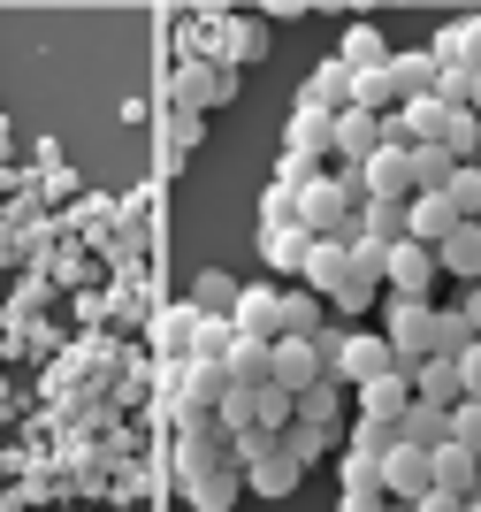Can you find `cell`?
Masks as SVG:
<instances>
[{"instance_id":"6da1fadb","label":"cell","mask_w":481,"mask_h":512,"mask_svg":"<svg viewBox=\"0 0 481 512\" xmlns=\"http://www.w3.org/2000/svg\"><path fill=\"white\" fill-rule=\"evenodd\" d=\"M298 276H306V291L321 306L367 314L382 299V245H367V237H314L306 260H298Z\"/></svg>"},{"instance_id":"7a4b0ae2","label":"cell","mask_w":481,"mask_h":512,"mask_svg":"<svg viewBox=\"0 0 481 512\" xmlns=\"http://www.w3.org/2000/svg\"><path fill=\"white\" fill-rule=\"evenodd\" d=\"M176 490L191 497V512H230L237 505V459L222 421H184L176 436Z\"/></svg>"},{"instance_id":"3957f363","label":"cell","mask_w":481,"mask_h":512,"mask_svg":"<svg viewBox=\"0 0 481 512\" xmlns=\"http://www.w3.org/2000/svg\"><path fill=\"white\" fill-rule=\"evenodd\" d=\"M359 169H344V176H306L298 184V230H306V245L314 237H352V222H359Z\"/></svg>"},{"instance_id":"277c9868","label":"cell","mask_w":481,"mask_h":512,"mask_svg":"<svg viewBox=\"0 0 481 512\" xmlns=\"http://www.w3.org/2000/svg\"><path fill=\"white\" fill-rule=\"evenodd\" d=\"M268 383L283 390V398H306L314 383H336V337L321 329V337H283V344H268Z\"/></svg>"},{"instance_id":"5b68a950","label":"cell","mask_w":481,"mask_h":512,"mask_svg":"<svg viewBox=\"0 0 481 512\" xmlns=\"http://www.w3.org/2000/svg\"><path fill=\"white\" fill-rule=\"evenodd\" d=\"M375 337L390 344V360H398V375H413L420 360H436V306L390 299V314H382V329H375Z\"/></svg>"},{"instance_id":"8992f818","label":"cell","mask_w":481,"mask_h":512,"mask_svg":"<svg viewBox=\"0 0 481 512\" xmlns=\"http://www.w3.org/2000/svg\"><path fill=\"white\" fill-rule=\"evenodd\" d=\"M382 299H413V306H436V253L428 245H390L382 253Z\"/></svg>"},{"instance_id":"52a82bcc","label":"cell","mask_w":481,"mask_h":512,"mask_svg":"<svg viewBox=\"0 0 481 512\" xmlns=\"http://www.w3.org/2000/svg\"><path fill=\"white\" fill-rule=\"evenodd\" d=\"M375 490H382V497H398V505L428 497V490H436V451L390 444V451H382V467H375Z\"/></svg>"},{"instance_id":"ba28073f","label":"cell","mask_w":481,"mask_h":512,"mask_svg":"<svg viewBox=\"0 0 481 512\" xmlns=\"http://www.w3.org/2000/svg\"><path fill=\"white\" fill-rule=\"evenodd\" d=\"M359 192L367 199H420V161L413 146H382L367 169H359Z\"/></svg>"},{"instance_id":"9c48e42d","label":"cell","mask_w":481,"mask_h":512,"mask_svg":"<svg viewBox=\"0 0 481 512\" xmlns=\"http://www.w3.org/2000/svg\"><path fill=\"white\" fill-rule=\"evenodd\" d=\"M329 153H336V115H321V107H291V130H283V161L314 169V161H329Z\"/></svg>"},{"instance_id":"30bf717a","label":"cell","mask_w":481,"mask_h":512,"mask_svg":"<svg viewBox=\"0 0 481 512\" xmlns=\"http://www.w3.org/2000/svg\"><path fill=\"white\" fill-rule=\"evenodd\" d=\"M230 321H237V337H245V344H283V291H268V283L237 291Z\"/></svg>"},{"instance_id":"8fae6325","label":"cell","mask_w":481,"mask_h":512,"mask_svg":"<svg viewBox=\"0 0 481 512\" xmlns=\"http://www.w3.org/2000/svg\"><path fill=\"white\" fill-rule=\"evenodd\" d=\"M382 375H398V360H390V344H382L375 329L336 337V383H382Z\"/></svg>"},{"instance_id":"7c38bea8","label":"cell","mask_w":481,"mask_h":512,"mask_svg":"<svg viewBox=\"0 0 481 512\" xmlns=\"http://www.w3.org/2000/svg\"><path fill=\"white\" fill-rule=\"evenodd\" d=\"M382 146H390V138H382V115H367V107H344V115H336V161H344V169H367Z\"/></svg>"},{"instance_id":"4fadbf2b","label":"cell","mask_w":481,"mask_h":512,"mask_svg":"<svg viewBox=\"0 0 481 512\" xmlns=\"http://www.w3.org/2000/svg\"><path fill=\"white\" fill-rule=\"evenodd\" d=\"M451 230H459V207H451L443 192H420L413 207H405V237H413V245H428V253H436Z\"/></svg>"},{"instance_id":"5bb4252c","label":"cell","mask_w":481,"mask_h":512,"mask_svg":"<svg viewBox=\"0 0 481 512\" xmlns=\"http://www.w3.org/2000/svg\"><path fill=\"white\" fill-rule=\"evenodd\" d=\"M428 62H436V69H481V16L443 23L436 46H428Z\"/></svg>"},{"instance_id":"9a60e30c","label":"cell","mask_w":481,"mask_h":512,"mask_svg":"<svg viewBox=\"0 0 481 512\" xmlns=\"http://www.w3.org/2000/svg\"><path fill=\"white\" fill-rule=\"evenodd\" d=\"M405 383H413V398L420 406H466V383H459V360H420L413 375H405Z\"/></svg>"},{"instance_id":"2e32d148","label":"cell","mask_w":481,"mask_h":512,"mask_svg":"<svg viewBox=\"0 0 481 512\" xmlns=\"http://www.w3.org/2000/svg\"><path fill=\"white\" fill-rule=\"evenodd\" d=\"M146 337H153V352L176 367V360H191V344H199V314H191V306H161Z\"/></svg>"},{"instance_id":"e0dca14e","label":"cell","mask_w":481,"mask_h":512,"mask_svg":"<svg viewBox=\"0 0 481 512\" xmlns=\"http://www.w3.org/2000/svg\"><path fill=\"white\" fill-rule=\"evenodd\" d=\"M436 276H459V283L481 276V222H459V230L436 245Z\"/></svg>"},{"instance_id":"ac0fdd59","label":"cell","mask_w":481,"mask_h":512,"mask_svg":"<svg viewBox=\"0 0 481 512\" xmlns=\"http://www.w3.org/2000/svg\"><path fill=\"white\" fill-rule=\"evenodd\" d=\"M436 490L443 497H481V459L459 444H436Z\"/></svg>"},{"instance_id":"d6986e66","label":"cell","mask_w":481,"mask_h":512,"mask_svg":"<svg viewBox=\"0 0 481 512\" xmlns=\"http://www.w3.org/2000/svg\"><path fill=\"white\" fill-rule=\"evenodd\" d=\"M413 406V383L405 375H382V383H359V421H390L398 428V413Z\"/></svg>"},{"instance_id":"ffe728a7","label":"cell","mask_w":481,"mask_h":512,"mask_svg":"<svg viewBox=\"0 0 481 512\" xmlns=\"http://www.w3.org/2000/svg\"><path fill=\"white\" fill-rule=\"evenodd\" d=\"M398 444H420V451L451 444V413H443V406H420V398H413V406L398 413Z\"/></svg>"},{"instance_id":"44dd1931","label":"cell","mask_w":481,"mask_h":512,"mask_svg":"<svg viewBox=\"0 0 481 512\" xmlns=\"http://www.w3.org/2000/svg\"><path fill=\"white\" fill-rule=\"evenodd\" d=\"M298 107L344 115V107H352V69H344V62H321V69H314V85H306V100H298Z\"/></svg>"},{"instance_id":"7402d4cb","label":"cell","mask_w":481,"mask_h":512,"mask_svg":"<svg viewBox=\"0 0 481 512\" xmlns=\"http://www.w3.org/2000/svg\"><path fill=\"white\" fill-rule=\"evenodd\" d=\"M214 100H230V77H222V69H207V62L176 69V107H214Z\"/></svg>"},{"instance_id":"603a6c76","label":"cell","mask_w":481,"mask_h":512,"mask_svg":"<svg viewBox=\"0 0 481 512\" xmlns=\"http://www.w3.org/2000/svg\"><path fill=\"white\" fill-rule=\"evenodd\" d=\"M336 62L352 69V77H367V69L390 62V46H382V31H367V23H359V31H344V54H336Z\"/></svg>"},{"instance_id":"cb8c5ba5","label":"cell","mask_w":481,"mask_h":512,"mask_svg":"<svg viewBox=\"0 0 481 512\" xmlns=\"http://www.w3.org/2000/svg\"><path fill=\"white\" fill-rule=\"evenodd\" d=\"M260 230H298V184L275 176L268 192H260ZM298 237H306V230H298Z\"/></svg>"},{"instance_id":"d4e9b609","label":"cell","mask_w":481,"mask_h":512,"mask_svg":"<svg viewBox=\"0 0 481 512\" xmlns=\"http://www.w3.org/2000/svg\"><path fill=\"white\" fill-rule=\"evenodd\" d=\"M291 421L321 428V436H336V383H314L306 398H291Z\"/></svg>"},{"instance_id":"484cf974","label":"cell","mask_w":481,"mask_h":512,"mask_svg":"<svg viewBox=\"0 0 481 512\" xmlns=\"http://www.w3.org/2000/svg\"><path fill=\"white\" fill-rule=\"evenodd\" d=\"M283 337H321V299L314 291H283Z\"/></svg>"},{"instance_id":"4316f807","label":"cell","mask_w":481,"mask_h":512,"mask_svg":"<svg viewBox=\"0 0 481 512\" xmlns=\"http://www.w3.org/2000/svg\"><path fill=\"white\" fill-rule=\"evenodd\" d=\"M466 344H474V321L459 306H436V360H459Z\"/></svg>"},{"instance_id":"83f0119b","label":"cell","mask_w":481,"mask_h":512,"mask_svg":"<svg viewBox=\"0 0 481 512\" xmlns=\"http://www.w3.org/2000/svg\"><path fill=\"white\" fill-rule=\"evenodd\" d=\"M184 306H191V314H230V306H237V283L230 276H199Z\"/></svg>"},{"instance_id":"f1b7e54d","label":"cell","mask_w":481,"mask_h":512,"mask_svg":"<svg viewBox=\"0 0 481 512\" xmlns=\"http://www.w3.org/2000/svg\"><path fill=\"white\" fill-rule=\"evenodd\" d=\"M390 444H398V428H390V421H352V459H375V467H382V451H390Z\"/></svg>"},{"instance_id":"f546056e","label":"cell","mask_w":481,"mask_h":512,"mask_svg":"<svg viewBox=\"0 0 481 512\" xmlns=\"http://www.w3.org/2000/svg\"><path fill=\"white\" fill-rule=\"evenodd\" d=\"M222 375L230 383H268V344H237L230 360H222Z\"/></svg>"},{"instance_id":"4dcf8cb0","label":"cell","mask_w":481,"mask_h":512,"mask_svg":"<svg viewBox=\"0 0 481 512\" xmlns=\"http://www.w3.org/2000/svg\"><path fill=\"white\" fill-rule=\"evenodd\" d=\"M260 253H268V268H298V260H306V237L298 230H260Z\"/></svg>"},{"instance_id":"1f68e13d","label":"cell","mask_w":481,"mask_h":512,"mask_svg":"<svg viewBox=\"0 0 481 512\" xmlns=\"http://www.w3.org/2000/svg\"><path fill=\"white\" fill-rule=\"evenodd\" d=\"M451 444L481 459V406H474V398H466V406H451Z\"/></svg>"},{"instance_id":"d6a6232c","label":"cell","mask_w":481,"mask_h":512,"mask_svg":"<svg viewBox=\"0 0 481 512\" xmlns=\"http://www.w3.org/2000/svg\"><path fill=\"white\" fill-rule=\"evenodd\" d=\"M459 383H466V398L481 406V337H474V344L459 352Z\"/></svg>"},{"instance_id":"836d02e7","label":"cell","mask_w":481,"mask_h":512,"mask_svg":"<svg viewBox=\"0 0 481 512\" xmlns=\"http://www.w3.org/2000/svg\"><path fill=\"white\" fill-rule=\"evenodd\" d=\"M344 490H375V459H352V451H344Z\"/></svg>"},{"instance_id":"e575fe53","label":"cell","mask_w":481,"mask_h":512,"mask_svg":"<svg viewBox=\"0 0 481 512\" xmlns=\"http://www.w3.org/2000/svg\"><path fill=\"white\" fill-rule=\"evenodd\" d=\"M405 512H466V497H443V490H428V497H413Z\"/></svg>"},{"instance_id":"d590c367","label":"cell","mask_w":481,"mask_h":512,"mask_svg":"<svg viewBox=\"0 0 481 512\" xmlns=\"http://www.w3.org/2000/svg\"><path fill=\"white\" fill-rule=\"evenodd\" d=\"M344 512H390V505H382V490H344Z\"/></svg>"},{"instance_id":"8d00e7d4","label":"cell","mask_w":481,"mask_h":512,"mask_svg":"<svg viewBox=\"0 0 481 512\" xmlns=\"http://www.w3.org/2000/svg\"><path fill=\"white\" fill-rule=\"evenodd\" d=\"M459 314L474 321V337H481V283H474V291H466V306H459Z\"/></svg>"},{"instance_id":"74e56055","label":"cell","mask_w":481,"mask_h":512,"mask_svg":"<svg viewBox=\"0 0 481 512\" xmlns=\"http://www.w3.org/2000/svg\"><path fill=\"white\" fill-rule=\"evenodd\" d=\"M466 512H481V497H466Z\"/></svg>"},{"instance_id":"f35d334b","label":"cell","mask_w":481,"mask_h":512,"mask_svg":"<svg viewBox=\"0 0 481 512\" xmlns=\"http://www.w3.org/2000/svg\"><path fill=\"white\" fill-rule=\"evenodd\" d=\"M474 283H481V276H474Z\"/></svg>"}]
</instances>
